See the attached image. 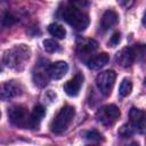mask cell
Wrapping results in <instances>:
<instances>
[{"label":"cell","instance_id":"277c9868","mask_svg":"<svg viewBox=\"0 0 146 146\" xmlns=\"http://www.w3.org/2000/svg\"><path fill=\"white\" fill-rule=\"evenodd\" d=\"M30 115L27 110L22 105H14L8 110V119L17 128H31Z\"/></svg>","mask_w":146,"mask_h":146},{"label":"cell","instance_id":"4fadbf2b","mask_svg":"<svg viewBox=\"0 0 146 146\" xmlns=\"http://www.w3.org/2000/svg\"><path fill=\"white\" fill-rule=\"evenodd\" d=\"M117 21H119V15H117L114 10H112V9L106 10V11L103 14V16H102V19H100V27H102V30H104V31L110 30V29H112L114 25H116Z\"/></svg>","mask_w":146,"mask_h":146},{"label":"cell","instance_id":"7402d4cb","mask_svg":"<svg viewBox=\"0 0 146 146\" xmlns=\"http://www.w3.org/2000/svg\"><path fill=\"white\" fill-rule=\"evenodd\" d=\"M120 40H121V34H120L119 32H116V33H114V34L111 36V39H110V41H108V46L115 47V46L119 44Z\"/></svg>","mask_w":146,"mask_h":146},{"label":"cell","instance_id":"ac0fdd59","mask_svg":"<svg viewBox=\"0 0 146 146\" xmlns=\"http://www.w3.org/2000/svg\"><path fill=\"white\" fill-rule=\"evenodd\" d=\"M132 90V83L129 79H123L120 87H119V95L121 97H127L128 95H130Z\"/></svg>","mask_w":146,"mask_h":146},{"label":"cell","instance_id":"cb8c5ba5","mask_svg":"<svg viewBox=\"0 0 146 146\" xmlns=\"http://www.w3.org/2000/svg\"><path fill=\"white\" fill-rule=\"evenodd\" d=\"M0 71H1V70H0Z\"/></svg>","mask_w":146,"mask_h":146},{"label":"cell","instance_id":"7a4b0ae2","mask_svg":"<svg viewBox=\"0 0 146 146\" xmlns=\"http://www.w3.org/2000/svg\"><path fill=\"white\" fill-rule=\"evenodd\" d=\"M30 49L24 46H15L14 48L9 49L3 57L6 65L14 70H23L26 62L30 59Z\"/></svg>","mask_w":146,"mask_h":146},{"label":"cell","instance_id":"2e32d148","mask_svg":"<svg viewBox=\"0 0 146 146\" xmlns=\"http://www.w3.org/2000/svg\"><path fill=\"white\" fill-rule=\"evenodd\" d=\"M48 31H49V33H50L52 36H55V38H57V39H64L65 35H66V30H65V27H64L63 25L58 24V23H52V24H50V25L48 26Z\"/></svg>","mask_w":146,"mask_h":146},{"label":"cell","instance_id":"484cf974","mask_svg":"<svg viewBox=\"0 0 146 146\" xmlns=\"http://www.w3.org/2000/svg\"><path fill=\"white\" fill-rule=\"evenodd\" d=\"M90 146H91V145H90Z\"/></svg>","mask_w":146,"mask_h":146},{"label":"cell","instance_id":"6da1fadb","mask_svg":"<svg viewBox=\"0 0 146 146\" xmlns=\"http://www.w3.org/2000/svg\"><path fill=\"white\" fill-rule=\"evenodd\" d=\"M60 17L78 31H83L89 25L88 15L74 3H68L63 9H60Z\"/></svg>","mask_w":146,"mask_h":146},{"label":"cell","instance_id":"603a6c76","mask_svg":"<svg viewBox=\"0 0 146 146\" xmlns=\"http://www.w3.org/2000/svg\"><path fill=\"white\" fill-rule=\"evenodd\" d=\"M130 146H139V145H137V144H131Z\"/></svg>","mask_w":146,"mask_h":146},{"label":"cell","instance_id":"5b68a950","mask_svg":"<svg viewBox=\"0 0 146 146\" xmlns=\"http://www.w3.org/2000/svg\"><path fill=\"white\" fill-rule=\"evenodd\" d=\"M120 110L113 105H105L98 110L96 113V119L98 122H100L104 125H112L116 122V120L120 117Z\"/></svg>","mask_w":146,"mask_h":146},{"label":"cell","instance_id":"7c38bea8","mask_svg":"<svg viewBox=\"0 0 146 146\" xmlns=\"http://www.w3.org/2000/svg\"><path fill=\"white\" fill-rule=\"evenodd\" d=\"M110 60V56L106 52H100V54H96V55H92L90 56L86 63L88 65L89 68H92V70H98L103 66H105Z\"/></svg>","mask_w":146,"mask_h":146},{"label":"cell","instance_id":"9a60e30c","mask_svg":"<svg viewBox=\"0 0 146 146\" xmlns=\"http://www.w3.org/2000/svg\"><path fill=\"white\" fill-rule=\"evenodd\" d=\"M44 113H46V111H44V107L42 105H36L33 108V111H32V113L30 115L31 129H35V128H38L40 125V123H41V121H42V119L44 116Z\"/></svg>","mask_w":146,"mask_h":146},{"label":"cell","instance_id":"44dd1931","mask_svg":"<svg viewBox=\"0 0 146 146\" xmlns=\"http://www.w3.org/2000/svg\"><path fill=\"white\" fill-rule=\"evenodd\" d=\"M86 137H87V139L94 140V141H100V140H103L102 133H99L97 130H90V131H88L86 133Z\"/></svg>","mask_w":146,"mask_h":146},{"label":"cell","instance_id":"e0dca14e","mask_svg":"<svg viewBox=\"0 0 146 146\" xmlns=\"http://www.w3.org/2000/svg\"><path fill=\"white\" fill-rule=\"evenodd\" d=\"M48 68L44 70H38L36 72H34L33 74V80L34 83L39 87H44L48 83Z\"/></svg>","mask_w":146,"mask_h":146},{"label":"cell","instance_id":"ffe728a7","mask_svg":"<svg viewBox=\"0 0 146 146\" xmlns=\"http://www.w3.org/2000/svg\"><path fill=\"white\" fill-rule=\"evenodd\" d=\"M135 132H136V130L131 127L130 123H129V124H124V125H122V127L120 128V130H119V133H120L122 137H129V136L133 135Z\"/></svg>","mask_w":146,"mask_h":146},{"label":"cell","instance_id":"5bb4252c","mask_svg":"<svg viewBox=\"0 0 146 146\" xmlns=\"http://www.w3.org/2000/svg\"><path fill=\"white\" fill-rule=\"evenodd\" d=\"M98 43L92 40V39H88V40H83L79 46H78V54L80 56H92V52L97 49ZM88 57V58H89ZM87 60V59H86Z\"/></svg>","mask_w":146,"mask_h":146},{"label":"cell","instance_id":"52a82bcc","mask_svg":"<svg viewBox=\"0 0 146 146\" xmlns=\"http://www.w3.org/2000/svg\"><path fill=\"white\" fill-rule=\"evenodd\" d=\"M22 88L15 81H7L0 83V99L7 100L21 95Z\"/></svg>","mask_w":146,"mask_h":146},{"label":"cell","instance_id":"8fae6325","mask_svg":"<svg viewBox=\"0 0 146 146\" xmlns=\"http://www.w3.org/2000/svg\"><path fill=\"white\" fill-rule=\"evenodd\" d=\"M67 71H68V64L63 60L52 63L48 66V75L54 80L62 79L67 73Z\"/></svg>","mask_w":146,"mask_h":146},{"label":"cell","instance_id":"d6986e66","mask_svg":"<svg viewBox=\"0 0 146 146\" xmlns=\"http://www.w3.org/2000/svg\"><path fill=\"white\" fill-rule=\"evenodd\" d=\"M43 48L48 52H56V51L59 50L60 47H59L58 42H56L55 40H52V39H46L43 41Z\"/></svg>","mask_w":146,"mask_h":146},{"label":"cell","instance_id":"8992f818","mask_svg":"<svg viewBox=\"0 0 146 146\" xmlns=\"http://www.w3.org/2000/svg\"><path fill=\"white\" fill-rule=\"evenodd\" d=\"M116 79V73L113 70H107L102 73H99L96 78V86L102 95L108 96L111 94V90L114 86Z\"/></svg>","mask_w":146,"mask_h":146},{"label":"cell","instance_id":"ba28073f","mask_svg":"<svg viewBox=\"0 0 146 146\" xmlns=\"http://www.w3.org/2000/svg\"><path fill=\"white\" fill-rule=\"evenodd\" d=\"M136 59V51L131 47H125L116 52L115 62L122 67H129L133 64Z\"/></svg>","mask_w":146,"mask_h":146},{"label":"cell","instance_id":"30bf717a","mask_svg":"<svg viewBox=\"0 0 146 146\" xmlns=\"http://www.w3.org/2000/svg\"><path fill=\"white\" fill-rule=\"evenodd\" d=\"M83 75L81 73L75 74L71 80H68L65 84H64V91L66 92V95H68L70 97H75L79 95L80 89L83 84Z\"/></svg>","mask_w":146,"mask_h":146},{"label":"cell","instance_id":"3957f363","mask_svg":"<svg viewBox=\"0 0 146 146\" xmlns=\"http://www.w3.org/2000/svg\"><path fill=\"white\" fill-rule=\"evenodd\" d=\"M74 115H75V110H74L73 106H70V105L64 106L57 113V115L55 116V119L52 120V122L50 124L51 131L55 132V133H62V132H64L68 128V125L71 124Z\"/></svg>","mask_w":146,"mask_h":146},{"label":"cell","instance_id":"9c48e42d","mask_svg":"<svg viewBox=\"0 0 146 146\" xmlns=\"http://www.w3.org/2000/svg\"><path fill=\"white\" fill-rule=\"evenodd\" d=\"M129 117H130L129 123L131 124V127L136 131L143 133L145 128V113L139 108L132 107L129 112Z\"/></svg>","mask_w":146,"mask_h":146},{"label":"cell","instance_id":"d4e9b609","mask_svg":"<svg viewBox=\"0 0 146 146\" xmlns=\"http://www.w3.org/2000/svg\"><path fill=\"white\" fill-rule=\"evenodd\" d=\"M0 115H1V114H0Z\"/></svg>","mask_w":146,"mask_h":146}]
</instances>
